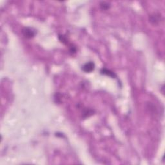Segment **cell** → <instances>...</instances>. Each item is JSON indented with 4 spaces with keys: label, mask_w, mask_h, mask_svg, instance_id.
Returning <instances> with one entry per match:
<instances>
[{
    "label": "cell",
    "mask_w": 165,
    "mask_h": 165,
    "mask_svg": "<svg viewBox=\"0 0 165 165\" xmlns=\"http://www.w3.org/2000/svg\"><path fill=\"white\" fill-rule=\"evenodd\" d=\"M22 34L27 39H31L36 35L35 30L30 27H25L22 29Z\"/></svg>",
    "instance_id": "1"
},
{
    "label": "cell",
    "mask_w": 165,
    "mask_h": 165,
    "mask_svg": "<svg viewBox=\"0 0 165 165\" xmlns=\"http://www.w3.org/2000/svg\"><path fill=\"white\" fill-rule=\"evenodd\" d=\"M161 20V16L159 14H153L149 17V21L152 25H157Z\"/></svg>",
    "instance_id": "2"
},
{
    "label": "cell",
    "mask_w": 165,
    "mask_h": 165,
    "mask_svg": "<svg viewBox=\"0 0 165 165\" xmlns=\"http://www.w3.org/2000/svg\"><path fill=\"white\" fill-rule=\"evenodd\" d=\"M94 68L95 64L93 62H92V61H89V62H87L83 65L82 70L86 73H90L92 72L94 70Z\"/></svg>",
    "instance_id": "3"
},
{
    "label": "cell",
    "mask_w": 165,
    "mask_h": 165,
    "mask_svg": "<svg viewBox=\"0 0 165 165\" xmlns=\"http://www.w3.org/2000/svg\"><path fill=\"white\" fill-rule=\"evenodd\" d=\"M101 74L109 76L112 78H115L116 77V74H115L113 72L110 71V70H108V69H106V68H103L101 70Z\"/></svg>",
    "instance_id": "4"
},
{
    "label": "cell",
    "mask_w": 165,
    "mask_h": 165,
    "mask_svg": "<svg viewBox=\"0 0 165 165\" xmlns=\"http://www.w3.org/2000/svg\"><path fill=\"white\" fill-rule=\"evenodd\" d=\"M100 7H101V9L103 10H107L110 9V5L109 3H107L105 1H102L100 3Z\"/></svg>",
    "instance_id": "5"
}]
</instances>
